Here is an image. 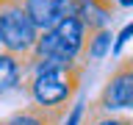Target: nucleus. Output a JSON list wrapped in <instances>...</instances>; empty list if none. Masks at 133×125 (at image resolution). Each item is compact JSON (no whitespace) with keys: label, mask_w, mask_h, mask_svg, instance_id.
Masks as SVG:
<instances>
[{"label":"nucleus","mask_w":133,"mask_h":125,"mask_svg":"<svg viewBox=\"0 0 133 125\" xmlns=\"http://www.w3.org/2000/svg\"><path fill=\"white\" fill-rule=\"evenodd\" d=\"M28 92L31 100L39 106H64L69 108V103L75 100L78 89H81L83 78V61L72 67H50V70H33L28 72Z\"/></svg>","instance_id":"f257e3e1"},{"label":"nucleus","mask_w":133,"mask_h":125,"mask_svg":"<svg viewBox=\"0 0 133 125\" xmlns=\"http://www.w3.org/2000/svg\"><path fill=\"white\" fill-rule=\"evenodd\" d=\"M36 28L25 17L22 6L17 0H0V45L6 53H14L22 61L31 53L33 42H36Z\"/></svg>","instance_id":"f03ea898"},{"label":"nucleus","mask_w":133,"mask_h":125,"mask_svg":"<svg viewBox=\"0 0 133 125\" xmlns=\"http://www.w3.org/2000/svg\"><path fill=\"white\" fill-rule=\"evenodd\" d=\"M91 106L103 111H128L133 106V58H122L116 64Z\"/></svg>","instance_id":"7ed1b4c3"},{"label":"nucleus","mask_w":133,"mask_h":125,"mask_svg":"<svg viewBox=\"0 0 133 125\" xmlns=\"http://www.w3.org/2000/svg\"><path fill=\"white\" fill-rule=\"evenodd\" d=\"M53 31L58 36V53L64 56H72L78 58L83 53V42H86V28L78 17H64L53 25Z\"/></svg>","instance_id":"20e7f679"},{"label":"nucleus","mask_w":133,"mask_h":125,"mask_svg":"<svg viewBox=\"0 0 133 125\" xmlns=\"http://www.w3.org/2000/svg\"><path fill=\"white\" fill-rule=\"evenodd\" d=\"M66 108L64 106H33L22 108V111H14V114L3 120V125H61Z\"/></svg>","instance_id":"39448f33"},{"label":"nucleus","mask_w":133,"mask_h":125,"mask_svg":"<svg viewBox=\"0 0 133 125\" xmlns=\"http://www.w3.org/2000/svg\"><path fill=\"white\" fill-rule=\"evenodd\" d=\"M75 17L83 22L86 31L108 28V22L114 20V0H81Z\"/></svg>","instance_id":"423d86ee"},{"label":"nucleus","mask_w":133,"mask_h":125,"mask_svg":"<svg viewBox=\"0 0 133 125\" xmlns=\"http://www.w3.org/2000/svg\"><path fill=\"white\" fill-rule=\"evenodd\" d=\"M25 72H22V61L14 56V53H0V95H6V92L17 89L19 83H22Z\"/></svg>","instance_id":"0eeeda50"},{"label":"nucleus","mask_w":133,"mask_h":125,"mask_svg":"<svg viewBox=\"0 0 133 125\" xmlns=\"http://www.w3.org/2000/svg\"><path fill=\"white\" fill-rule=\"evenodd\" d=\"M111 31L108 28H97V31H86V42H83V53L81 56L86 61H103V58L111 53Z\"/></svg>","instance_id":"6e6552de"},{"label":"nucleus","mask_w":133,"mask_h":125,"mask_svg":"<svg viewBox=\"0 0 133 125\" xmlns=\"http://www.w3.org/2000/svg\"><path fill=\"white\" fill-rule=\"evenodd\" d=\"M86 125H133L128 114H116V111H103V108L89 103V117Z\"/></svg>","instance_id":"1a4fd4ad"},{"label":"nucleus","mask_w":133,"mask_h":125,"mask_svg":"<svg viewBox=\"0 0 133 125\" xmlns=\"http://www.w3.org/2000/svg\"><path fill=\"white\" fill-rule=\"evenodd\" d=\"M78 6H81V0H56V17L58 20L75 17L78 14Z\"/></svg>","instance_id":"9d476101"},{"label":"nucleus","mask_w":133,"mask_h":125,"mask_svg":"<svg viewBox=\"0 0 133 125\" xmlns=\"http://www.w3.org/2000/svg\"><path fill=\"white\" fill-rule=\"evenodd\" d=\"M130 33H133V28H130V25H125V28H122V33L116 36V42H114V45H111V53H114V56H119V53H122L125 42L130 39Z\"/></svg>","instance_id":"9b49d317"},{"label":"nucleus","mask_w":133,"mask_h":125,"mask_svg":"<svg viewBox=\"0 0 133 125\" xmlns=\"http://www.w3.org/2000/svg\"><path fill=\"white\" fill-rule=\"evenodd\" d=\"M66 120H61V125H81V120H83V106L78 103V106H72L69 108V114H64Z\"/></svg>","instance_id":"f8f14e48"},{"label":"nucleus","mask_w":133,"mask_h":125,"mask_svg":"<svg viewBox=\"0 0 133 125\" xmlns=\"http://www.w3.org/2000/svg\"><path fill=\"white\" fill-rule=\"evenodd\" d=\"M114 3H116V6H122V8H130L133 6V0H114Z\"/></svg>","instance_id":"ddd939ff"},{"label":"nucleus","mask_w":133,"mask_h":125,"mask_svg":"<svg viewBox=\"0 0 133 125\" xmlns=\"http://www.w3.org/2000/svg\"><path fill=\"white\" fill-rule=\"evenodd\" d=\"M0 53H3V45H0Z\"/></svg>","instance_id":"4468645a"},{"label":"nucleus","mask_w":133,"mask_h":125,"mask_svg":"<svg viewBox=\"0 0 133 125\" xmlns=\"http://www.w3.org/2000/svg\"><path fill=\"white\" fill-rule=\"evenodd\" d=\"M0 125H3V122H0Z\"/></svg>","instance_id":"2eb2a0df"}]
</instances>
